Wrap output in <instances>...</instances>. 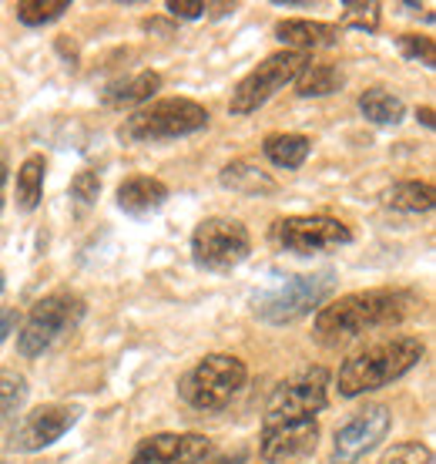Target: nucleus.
I'll list each match as a JSON object with an SVG mask.
<instances>
[{"mask_svg":"<svg viewBox=\"0 0 436 464\" xmlns=\"http://www.w3.org/2000/svg\"><path fill=\"white\" fill-rule=\"evenodd\" d=\"M68 7L71 0H21L17 4V21H24L27 27H41V24L58 21Z\"/></svg>","mask_w":436,"mask_h":464,"instance_id":"obj_24","label":"nucleus"},{"mask_svg":"<svg viewBox=\"0 0 436 464\" xmlns=\"http://www.w3.org/2000/svg\"><path fill=\"white\" fill-rule=\"evenodd\" d=\"M333 286H336L333 273L292 276V279H286L282 286L262 293V296L255 300V316L265 320V324H272V326L296 324V320H302L306 314L319 310L322 303L329 300Z\"/></svg>","mask_w":436,"mask_h":464,"instance_id":"obj_7","label":"nucleus"},{"mask_svg":"<svg viewBox=\"0 0 436 464\" xmlns=\"http://www.w3.org/2000/svg\"><path fill=\"white\" fill-rule=\"evenodd\" d=\"M252 253V236L239 219H212L198 222L192 232V259L205 273H229L239 263H245Z\"/></svg>","mask_w":436,"mask_h":464,"instance_id":"obj_8","label":"nucleus"},{"mask_svg":"<svg viewBox=\"0 0 436 464\" xmlns=\"http://www.w3.org/2000/svg\"><path fill=\"white\" fill-rule=\"evenodd\" d=\"M343 24L356 27V31H376L379 27V4L376 0H349L343 4Z\"/></svg>","mask_w":436,"mask_h":464,"instance_id":"obj_26","label":"nucleus"},{"mask_svg":"<svg viewBox=\"0 0 436 464\" xmlns=\"http://www.w3.org/2000/svg\"><path fill=\"white\" fill-rule=\"evenodd\" d=\"M309 64V54H299V51H282L265 58L259 68H252L232 92L229 111L232 115H252L272 98L276 92H282L289 82H296L302 68Z\"/></svg>","mask_w":436,"mask_h":464,"instance_id":"obj_9","label":"nucleus"},{"mask_svg":"<svg viewBox=\"0 0 436 464\" xmlns=\"http://www.w3.org/2000/svg\"><path fill=\"white\" fill-rule=\"evenodd\" d=\"M44 155H27L17 172V206L24 212H34L37 202H41V192H44Z\"/></svg>","mask_w":436,"mask_h":464,"instance_id":"obj_23","label":"nucleus"},{"mask_svg":"<svg viewBox=\"0 0 436 464\" xmlns=\"http://www.w3.org/2000/svg\"><path fill=\"white\" fill-rule=\"evenodd\" d=\"M383 202L396 212H430L436 202V192L430 182H396L393 188H386Z\"/></svg>","mask_w":436,"mask_h":464,"instance_id":"obj_21","label":"nucleus"},{"mask_svg":"<svg viewBox=\"0 0 436 464\" xmlns=\"http://www.w3.org/2000/svg\"><path fill=\"white\" fill-rule=\"evenodd\" d=\"M168 198V186L161 179H151V175H131L118 186V209L128 212V216H151L158 212Z\"/></svg>","mask_w":436,"mask_h":464,"instance_id":"obj_15","label":"nucleus"},{"mask_svg":"<svg viewBox=\"0 0 436 464\" xmlns=\"http://www.w3.org/2000/svg\"><path fill=\"white\" fill-rule=\"evenodd\" d=\"M416 300L410 290H359L346 293L316 314V340L326 347H339L346 340H356L369 330L396 326L416 314Z\"/></svg>","mask_w":436,"mask_h":464,"instance_id":"obj_1","label":"nucleus"},{"mask_svg":"<svg viewBox=\"0 0 436 464\" xmlns=\"http://www.w3.org/2000/svg\"><path fill=\"white\" fill-rule=\"evenodd\" d=\"M161 88V74L158 71H138L135 78L128 82H118L104 92V105L108 108H131V105H148L151 94Z\"/></svg>","mask_w":436,"mask_h":464,"instance_id":"obj_18","label":"nucleus"},{"mask_svg":"<svg viewBox=\"0 0 436 464\" xmlns=\"http://www.w3.org/2000/svg\"><path fill=\"white\" fill-rule=\"evenodd\" d=\"M27 401V381L17 371H0V420L21 411Z\"/></svg>","mask_w":436,"mask_h":464,"instance_id":"obj_25","label":"nucleus"},{"mask_svg":"<svg viewBox=\"0 0 436 464\" xmlns=\"http://www.w3.org/2000/svg\"><path fill=\"white\" fill-rule=\"evenodd\" d=\"M205 11L208 4H202V0H168V14L178 17V21H195Z\"/></svg>","mask_w":436,"mask_h":464,"instance_id":"obj_30","label":"nucleus"},{"mask_svg":"<svg viewBox=\"0 0 436 464\" xmlns=\"http://www.w3.org/2000/svg\"><path fill=\"white\" fill-rule=\"evenodd\" d=\"M215 464H245V451H235L232 458H222V461H215Z\"/></svg>","mask_w":436,"mask_h":464,"instance_id":"obj_34","label":"nucleus"},{"mask_svg":"<svg viewBox=\"0 0 436 464\" xmlns=\"http://www.w3.org/2000/svg\"><path fill=\"white\" fill-rule=\"evenodd\" d=\"M265 159L279 169H299V165L309 159V139L306 135H292V131H279V135H269L262 141Z\"/></svg>","mask_w":436,"mask_h":464,"instance_id":"obj_20","label":"nucleus"},{"mask_svg":"<svg viewBox=\"0 0 436 464\" xmlns=\"http://www.w3.org/2000/svg\"><path fill=\"white\" fill-rule=\"evenodd\" d=\"M343 88V71L333 68V64H306L302 74L296 78V92L299 98H326Z\"/></svg>","mask_w":436,"mask_h":464,"instance_id":"obj_22","label":"nucleus"},{"mask_svg":"<svg viewBox=\"0 0 436 464\" xmlns=\"http://www.w3.org/2000/svg\"><path fill=\"white\" fill-rule=\"evenodd\" d=\"M423 360V343L416 337H393L383 343H373L363 353L349 357L339 367L336 387L343 397H359L369 391H379L386 383L400 381L403 373H410Z\"/></svg>","mask_w":436,"mask_h":464,"instance_id":"obj_2","label":"nucleus"},{"mask_svg":"<svg viewBox=\"0 0 436 464\" xmlns=\"http://www.w3.org/2000/svg\"><path fill=\"white\" fill-rule=\"evenodd\" d=\"M4 188H7V162L0 155V212H4Z\"/></svg>","mask_w":436,"mask_h":464,"instance_id":"obj_32","label":"nucleus"},{"mask_svg":"<svg viewBox=\"0 0 436 464\" xmlns=\"http://www.w3.org/2000/svg\"><path fill=\"white\" fill-rule=\"evenodd\" d=\"M416 118H420L426 128H433V108H420V111H416Z\"/></svg>","mask_w":436,"mask_h":464,"instance_id":"obj_33","label":"nucleus"},{"mask_svg":"<svg viewBox=\"0 0 436 464\" xmlns=\"http://www.w3.org/2000/svg\"><path fill=\"white\" fill-rule=\"evenodd\" d=\"M400 54L403 58H410V61H420L423 68H433L436 64V44H433V37H426V34H403L400 41Z\"/></svg>","mask_w":436,"mask_h":464,"instance_id":"obj_27","label":"nucleus"},{"mask_svg":"<svg viewBox=\"0 0 436 464\" xmlns=\"http://www.w3.org/2000/svg\"><path fill=\"white\" fill-rule=\"evenodd\" d=\"M218 182L225 188H232V192H239V196H272L279 188V182L272 179L269 172H262L259 165L252 162H232L222 169V175H218Z\"/></svg>","mask_w":436,"mask_h":464,"instance_id":"obj_17","label":"nucleus"},{"mask_svg":"<svg viewBox=\"0 0 436 464\" xmlns=\"http://www.w3.org/2000/svg\"><path fill=\"white\" fill-rule=\"evenodd\" d=\"M208 125V111L192 98H161L151 105L138 108L135 115L125 118L118 135L131 145H155V141H172L195 135Z\"/></svg>","mask_w":436,"mask_h":464,"instance_id":"obj_3","label":"nucleus"},{"mask_svg":"<svg viewBox=\"0 0 436 464\" xmlns=\"http://www.w3.org/2000/svg\"><path fill=\"white\" fill-rule=\"evenodd\" d=\"M272 243L286 253L312 256L322 249H339L353 243L349 226L333 216H289L272 226Z\"/></svg>","mask_w":436,"mask_h":464,"instance_id":"obj_10","label":"nucleus"},{"mask_svg":"<svg viewBox=\"0 0 436 464\" xmlns=\"http://www.w3.org/2000/svg\"><path fill=\"white\" fill-rule=\"evenodd\" d=\"M14 326H17V314L7 310V306H0V347H4V340L14 334Z\"/></svg>","mask_w":436,"mask_h":464,"instance_id":"obj_31","label":"nucleus"},{"mask_svg":"<svg viewBox=\"0 0 436 464\" xmlns=\"http://www.w3.org/2000/svg\"><path fill=\"white\" fill-rule=\"evenodd\" d=\"M78 418H81V407H74V404L34 407V411H27V414L17 420V428L11 430L7 448L21 454L44 451V448H51L54 441H61V438L78 424Z\"/></svg>","mask_w":436,"mask_h":464,"instance_id":"obj_12","label":"nucleus"},{"mask_svg":"<svg viewBox=\"0 0 436 464\" xmlns=\"http://www.w3.org/2000/svg\"><path fill=\"white\" fill-rule=\"evenodd\" d=\"M319 441V424L316 420H302V424H282V428H262L259 438V451L265 464H289L316 451Z\"/></svg>","mask_w":436,"mask_h":464,"instance_id":"obj_14","label":"nucleus"},{"mask_svg":"<svg viewBox=\"0 0 436 464\" xmlns=\"http://www.w3.org/2000/svg\"><path fill=\"white\" fill-rule=\"evenodd\" d=\"M212 454L205 434H151L135 448L131 464H202Z\"/></svg>","mask_w":436,"mask_h":464,"instance_id":"obj_13","label":"nucleus"},{"mask_svg":"<svg viewBox=\"0 0 436 464\" xmlns=\"http://www.w3.org/2000/svg\"><path fill=\"white\" fill-rule=\"evenodd\" d=\"M245 363L232 353H208L178 381V397L195 411H222L245 387Z\"/></svg>","mask_w":436,"mask_h":464,"instance_id":"obj_4","label":"nucleus"},{"mask_svg":"<svg viewBox=\"0 0 436 464\" xmlns=\"http://www.w3.org/2000/svg\"><path fill=\"white\" fill-rule=\"evenodd\" d=\"M276 37L282 44H289L292 51L306 54L312 47H329L339 41V27L322 21H279L276 24Z\"/></svg>","mask_w":436,"mask_h":464,"instance_id":"obj_16","label":"nucleus"},{"mask_svg":"<svg viewBox=\"0 0 436 464\" xmlns=\"http://www.w3.org/2000/svg\"><path fill=\"white\" fill-rule=\"evenodd\" d=\"M71 196L78 198V202H84V206L98 202V196H101V179H98V172L84 169V172L74 175L71 179Z\"/></svg>","mask_w":436,"mask_h":464,"instance_id":"obj_29","label":"nucleus"},{"mask_svg":"<svg viewBox=\"0 0 436 464\" xmlns=\"http://www.w3.org/2000/svg\"><path fill=\"white\" fill-rule=\"evenodd\" d=\"M379 464H433V451L420 441H403L383 454Z\"/></svg>","mask_w":436,"mask_h":464,"instance_id":"obj_28","label":"nucleus"},{"mask_svg":"<svg viewBox=\"0 0 436 464\" xmlns=\"http://www.w3.org/2000/svg\"><path fill=\"white\" fill-rule=\"evenodd\" d=\"M81 320H84V300H81L78 293H68V290L47 293L44 300H37L31 306L27 320L17 330V353L27 360L41 357L64 334H71Z\"/></svg>","mask_w":436,"mask_h":464,"instance_id":"obj_5","label":"nucleus"},{"mask_svg":"<svg viewBox=\"0 0 436 464\" xmlns=\"http://www.w3.org/2000/svg\"><path fill=\"white\" fill-rule=\"evenodd\" d=\"M329 404V373L322 367L289 377L279 383L269 404H265L262 428H282V424H302V420H316L322 407Z\"/></svg>","mask_w":436,"mask_h":464,"instance_id":"obj_6","label":"nucleus"},{"mask_svg":"<svg viewBox=\"0 0 436 464\" xmlns=\"http://www.w3.org/2000/svg\"><path fill=\"white\" fill-rule=\"evenodd\" d=\"M393 414L386 404H366L336 430L333 441V464H359L379 441L390 434Z\"/></svg>","mask_w":436,"mask_h":464,"instance_id":"obj_11","label":"nucleus"},{"mask_svg":"<svg viewBox=\"0 0 436 464\" xmlns=\"http://www.w3.org/2000/svg\"><path fill=\"white\" fill-rule=\"evenodd\" d=\"M0 293H4V273H0Z\"/></svg>","mask_w":436,"mask_h":464,"instance_id":"obj_35","label":"nucleus"},{"mask_svg":"<svg viewBox=\"0 0 436 464\" xmlns=\"http://www.w3.org/2000/svg\"><path fill=\"white\" fill-rule=\"evenodd\" d=\"M359 111L373 125H400L403 115H406V105H403L400 94L386 92V88H369V92L359 94Z\"/></svg>","mask_w":436,"mask_h":464,"instance_id":"obj_19","label":"nucleus"}]
</instances>
